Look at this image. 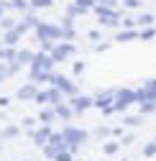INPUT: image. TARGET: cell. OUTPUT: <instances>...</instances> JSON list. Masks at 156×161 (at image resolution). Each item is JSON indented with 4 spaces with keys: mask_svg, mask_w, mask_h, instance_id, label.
<instances>
[{
    "mask_svg": "<svg viewBox=\"0 0 156 161\" xmlns=\"http://www.w3.org/2000/svg\"><path fill=\"white\" fill-rule=\"evenodd\" d=\"M0 10H3V5H0Z\"/></svg>",
    "mask_w": 156,
    "mask_h": 161,
    "instance_id": "obj_1",
    "label": "cell"
}]
</instances>
